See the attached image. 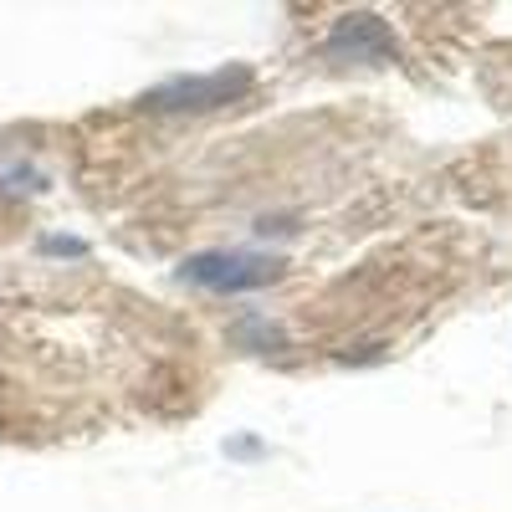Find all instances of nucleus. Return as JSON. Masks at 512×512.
<instances>
[{
  "label": "nucleus",
  "instance_id": "1",
  "mask_svg": "<svg viewBox=\"0 0 512 512\" xmlns=\"http://www.w3.org/2000/svg\"><path fill=\"white\" fill-rule=\"evenodd\" d=\"M246 93H251V67H216V72L159 82V88L144 93V108L149 113H210V108H226Z\"/></svg>",
  "mask_w": 512,
  "mask_h": 512
},
{
  "label": "nucleus",
  "instance_id": "2",
  "mask_svg": "<svg viewBox=\"0 0 512 512\" xmlns=\"http://www.w3.org/2000/svg\"><path fill=\"white\" fill-rule=\"evenodd\" d=\"M272 277H277V262L256 251H195L180 262V282L205 287V292H256Z\"/></svg>",
  "mask_w": 512,
  "mask_h": 512
},
{
  "label": "nucleus",
  "instance_id": "3",
  "mask_svg": "<svg viewBox=\"0 0 512 512\" xmlns=\"http://www.w3.org/2000/svg\"><path fill=\"white\" fill-rule=\"evenodd\" d=\"M323 52L333 62H374L379 67V62H395V36L379 16H344L328 31Z\"/></svg>",
  "mask_w": 512,
  "mask_h": 512
},
{
  "label": "nucleus",
  "instance_id": "4",
  "mask_svg": "<svg viewBox=\"0 0 512 512\" xmlns=\"http://www.w3.org/2000/svg\"><path fill=\"white\" fill-rule=\"evenodd\" d=\"M41 251H57V256H88V241H77V236H41Z\"/></svg>",
  "mask_w": 512,
  "mask_h": 512
}]
</instances>
